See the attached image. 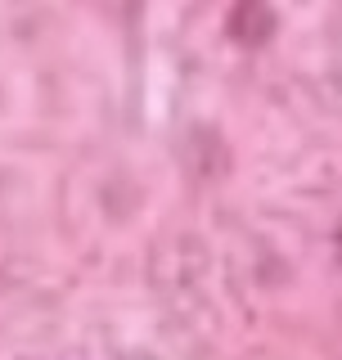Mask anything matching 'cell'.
Here are the masks:
<instances>
[{
    "label": "cell",
    "mask_w": 342,
    "mask_h": 360,
    "mask_svg": "<svg viewBox=\"0 0 342 360\" xmlns=\"http://www.w3.org/2000/svg\"><path fill=\"white\" fill-rule=\"evenodd\" d=\"M275 9L261 5V0H239V5L225 14V32H230L234 45H243V50H261V45L275 41Z\"/></svg>",
    "instance_id": "6da1fadb"
}]
</instances>
